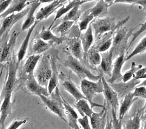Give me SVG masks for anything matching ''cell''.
Segmentation results:
<instances>
[{
  "instance_id": "1",
  "label": "cell",
  "mask_w": 146,
  "mask_h": 129,
  "mask_svg": "<svg viewBox=\"0 0 146 129\" xmlns=\"http://www.w3.org/2000/svg\"><path fill=\"white\" fill-rule=\"evenodd\" d=\"M129 18L130 17L128 16L125 19L119 21L117 23H116L115 18H111V17L97 18L95 21L92 22L90 24L92 28L94 29L95 36L100 37L102 34L106 33V32L115 30L116 28L122 27V25L125 24Z\"/></svg>"
},
{
  "instance_id": "2",
  "label": "cell",
  "mask_w": 146,
  "mask_h": 129,
  "mask_svg": "<svg viewBox=\"0 0 146 129\" xmlns=\"http://www.w3.org/2000/svg\"><path fill=\"white\" fill-rule=\"evenodd\" d=\"M80 89L85 99L88 101H89V104L91 105V108L94 107L102 108H105V105H99L93 102V99L96 94L103 93V83L102 81V77L97 82L91 81L88 79L81 80Z\"/></svg>"
},
{
  "instance_id": "3",
  "label": "cell",
  "mask_w": 146,
  "mask_h": 129,
  "mask_svg": "<svg viewBox=\"0 0 146 129\" xmlns=\"http://www.w3.org/2000/svg\"><path fill=\"white\" fill-rule=\"evenodd\" d=\"M64 65L76 74L80 80L88 79L91 81L97 82L101 78L100 75H94L86 66H84L81 62L74 58L70 54H68L66 56Z\"/></svg>"
},
{
  "instance_id": "4",
  "label": "cell",
  "mask_w": 146,
  "mask_h": 129,
  "mask_svg": "<svg viewBox=\"0 0 146 129\" xmlns=\"http://www.w3.org/2000/svg\"><path fill=\"white\" fill-rule=\"evenodd\" d=\"M55 89V94L52 98H49L48 96L47 97V96L43 95H39L38 96L50 111L53 112L54 114H57L64 122L67 123V119L65 116L62 102L61 95L59 93L58 89L56 88Z\"/></svg>"
},
{
  "instance_id": "5",
  "label": "cell",
  "mask_w": 146,
  "mask_h": 129,
  "mask_svg": "<svg viewBox=\"0 0 146 129\" xmlns=\"http://www.w3.org/2000/svg\"><path fill=\"white\" fill-rule=\"evenodd\" d=\"M52 75V68L50 60L44 58L40 63L39 66L36 71L35 79L42 87L47 88L48 84Z\"/></svg>"
},
{
  "instance_id": "6",
  "label": "cell",
  "mask_w": 146,
  "mask_h": 129,
  "mask_svg": "<svg viewBox=\"0 0 146 129\" xmlns=\"http://www.w3.org/2000/svg\"><path fill=\"white\" fill-rule=\"evenodd\" d=\"M18 62L15 60H11L9 63V68H8L7 79L4 83V86L3 87L2 92H1V99H4V96L8 94H12V91L15 85V80H16V74L18 68Z\"/></svg>"
},
{
  "instance_id": "7",
  "label": "cell",
  "mask_w": 146,
  "mask_h": 129,
  "mask_svg": "<svg viewBox=\"0 0 146 129\" xmlns=\"http://www.w3.org/2000/svg\"><path fill=\"white\" fill-rule=\"evenodd\" d=\"M29 8L24 9L20 13L11 14V15H9V16L6 17L4 18V21L2 22V24L1 25V27H0V38L9 33V31L11 30V29L15 23L18 22L20 20L27 15L28 12H29Z\"/></svg>"
},
{
  "instance_id": "8",
  "label": "cell",
  "mask_w": 146,
  "mask_h": 129,
  "mask_svg": "<svg viewBox=\"0 0 146 129\" xmlns=\"http://www.w3.org/2000/svg\"><path fill=\"white\" fill-rule=\"evenodd\" d=\"M102 81L103 83V94L105 101L111 105L112 110L116 112L119 107L118 95L117 91H115L111 85L106 81V79L103 76H102Z\"/></svg>"
},
{
  "instance_id": "9",
  "label": "cell",
  "mask_w": 146,
  "mask_h": 129,
  "mask_svg": "<svg viewBox=\"0 0 146 129\" xmlns=\"http://www.w3.org/2000/svg\"><path fill=\"white\" fill-rule=\"evenodd\" d=\"M18 34L19 33L14 31L9 39L0 48V63H4L11 60L12 51L15 46Z\"/></svg>"
},
{
  "instance_id": "10",
  "label": "cell",
  "mask_w": 146,
  "mask_h": 129,
  "mask_svg": "<svg viewBox=\"0 0 146 129\" xmlns=\"http://www.w3.org/2000/svg\"><path fill=\"white\" fill-rule=\"evenodd\" d=\"M125 50H122L118 57L115 60L113 67L111 71V78L107 82L108 83L113 84L116 82H119V80H122V73H121V70H122V66L125 63Z\"/></svg>"
},
{
  "instance_id": "11",
  "label": "cell",
  "mask_w": 146,
  "mask_h": 129,
  "mask_svg": "<svg viewBox=\"0 0 146 129\" xmlns=\"http://www.w3.org/2000/svg\"><path fill=\"white\" fill-rule=\"evenodd\" d=\"M25 87L29 93L35 95H43L45 96H49L48 89L46 87H42L38 83L35 79L34 74L27 76V81L25 82Z\"/></svg>"
},
{
  "instance_id": "12",
  "label": "cell",
  "mask_w": 146,
  "mask_h": 129,
  "mask_svg": "<svg viewBox=\"0 0 146 129\" xmlns=\"http://www.w3.org/2000/svg\"><path fill=\"white\" fill-rule=\"evenodd\" d=\"M66 1H53L50 3L48 5L42 7L35 15L36 21H40L48 18L51 14L55 11L56 9L60 6H62Z\"/></svg>"
},
{
  "instance_id": "13",
  "label": "cell",
  "mask_w": 146,
  "mask_h": 129,
  "mask_svg": "<svg viewBox=\"0 0 146 129\" xmlns=\"http://www.w3.org/2000/svg\"><path fill=\"white\" fill-rule=\"evenodd\" d=\"M62 102V105L64 110V114L66 116V119H67V124L70 126L71 128L73 129H80L78 125V116L77 112L74 109L65 101L62 96H61Z\"/></svg>"
},
{
  "instance_id": "14",
  "label": "cell",
  "mask_w": 146,
  "mask_h": 129,
  "mask_svg": "<svg viewBox=\"0 0 146 129\" xmlns=\"http://www.w3.org/2000/svg\"><path fill=\"white\" fill-rule=\"evenodd\" d=\"M11 94H8L4 96L3 99L2 104L0 107V126L1 129L4 128V124L7 118L11 114L12 111V103H11Z\"/></svg>"
},
{
  "instance_id": "15",
  "label": "cell",
  "mask_w": 146,
  "mask_h": 129,
  "mask_svg": "<svg viewBox=\"0 0 146 129\" xmlns=\"http://www.w3.org/2000/svg\"><path fill=\"white\" fill-rule=\"evenodd\" d=\"M114 52V48L108 50L105 52L101 54V63L99 66H101L102 72L106 75L111 77L112 65H113V54Z\"/></svg>"
},
{
  "instance_id": "16",
  "label": "cell",
  "mask_w": 146,
  "mask_h": 129,
  "mask_svg": "<svg viewBox=\"0 0 146 129\" xmlns=\"http://www.w3.org/2000/svg\"><path fill=\"white\" fill-rule=\"evenodd\" d=\"M30 4L31 1H26V0H21V1L14 0V1H11L10 5L7 8V10L0 15V18H5L6 17L11 15V14L20 13L22 11L24 10L25 8L27 7Z\"/></svg>"
},
{
  "instance_id": "17",
  "label": "cell",
  "mask_w": 146,
  "mask_h": 129,
  "mask_svg": "<svg viewBox=\"0 0 146 129\" xmlns=\"http://www.w3.org/2000/svg\"><path fill=\"white\" fill-rule=\"evenodd\" d=\"M68 48L71 52V55L78 61L82 62L83 60V50L80 38H72L68 42Z\"/></svg>"
},
{
  "instance_id": "18",
  "label": "cell",
  "mask_w": 146,
  "mask_h": 129,
  "mask_svg": "<svg viewBox=\"0 0 146 129\" xmlns=\"http://www.w3.org/2000/svg\"><path fill=\"white\" fill-rule=\"evenodd\" d=\"M41 4V1H31V7H29V12L27 15V18L25 21L24 23L22 25V28L21 32H24V31L29 29V28L32 27L36 22V18L35 13L37 8L39 7Z\"/></svg>"
},
{
  "instance_id": "19",
  "label": "cell",
  "mask_w": 146,
  "mask_h": 129,
  "mask_svg": "<svg viewBox=\"0 0 146 129\" xmlns=\"http://www.w3.org/2000/svg\"><path fill=\"white\" fill-rule=\"evenodd\" d=\"M106 109L103 108L101 112H93L90 119L92 129H105L106 127Z\"/></svg>"
},
{
  "instance_id": "20",
  "label": "cell",
  "mask_w": 146,
  "mask_h": 129,
  "mask_svg": "<svg viewBox=\"0 0 146 129\" xmlns=\"http://www.w3.org/2000/svg\"><path fill=\"white\" fill-rule=\"evenodd\" d=\"M137 98H135L133 96L132 92H129L124 97L123 101L121 103L119 108V121H122L124 116L128 112L130 108L132 105V104L137 100Z\"/></svg>"
},
{
  "instance_id": "21",
  "label": "cell",
  "mask_w": 146,
  "mask_h": 129,
  "mask_svg": "<svg viewBox=\"0 0 146 129\" xmlns=\"http://www.w3.org/2000/svg\"><path fill=\"white\" fill-rule=\"evenodd\" d=\"M109 7H111V4L108 2V1L100 0V1H97L95 6L87 11L92 15L94 18H98V17L104 16L107 15L108 13V9Z\"/></svg>"
},
{
  "instance_id": "22",
  "label": "cell",
  "mask_w": 146,
  "mask_h": 129,
  "mask_svg": "<svg viewBox=\"0 0 146 129\" xmlns=\"http://www.w3.org/2000/svg\"><path fill=\"white\" fill-rule=\"evenodd\" d=\"M66 2H67V4H64L62 7L58 9V11H57V13H56L55 18H54L51 25L50 26L49 29H50L52 24H54V22H55L57 19L61 18V17L63 15H64V14L68 13L71 9H72L73 8L76 7V6H81L82 4H84V3L88 2V1H80V0H78V1H77V0H73V1H71V0H70V1H66Z\"/></svg>"
},
{
  "instance_id": "23",
  "label": "cell",
  "mask_w": 146,
  "mask_h": 129,
  "mask_svg": "<svg viewBox=\"0 0 146 129\" xmlns=\"http://www.w3.org/2000/svg\"><path fill=\"white\" fill-rule=\"evenodd\" d=\"M80 40L81 42L84 53H87L88 50L90 49L92 45L94 42V36H93L92 28L91 24H90L85 33L80 34Z\"/></svg>"
},
{
  "instance_id": "24",
  "label": "cell",
  "mask_w": 146,
  "mask_h": 129,
  "mask_svg": "<svg viewBox=\"0 0 146 129\" xmlns=\"http://www.w3.org/2000/svg\"><path fill=\"white\" fill-rule=\"evenodd\" d=\"M38 21H36L35 22V24H34L32 27L28 29L27 35H26L24 41H23V43H22L21 48H20L18 54H17V58H18V61L17 62H18V64H19L20 62H21L22 60L24 59L26 53H27V48H28V46H29V39H30L31 35H32L34 29H35V28L36 27V26L37 25V24H38Z\"/></svg>"
},
{
  "instance_id": "25",
  "label": "cell",
  "mask_w": 146,
  "mask_h": 129,
  "mask_svg": "<svg viewBox=\"0 0 146 129\" xmlns=\"http://www.w3.org/2000/svg\"><path fill=\"white\" fill-rule=\"evenodd\" d=\"M38 38L46 42L48 41L50 45H60L63 42V38H61V37L59 38L52 33L50 29H49V28L48 29H46L44 27L42 28L41 32L38 35Z\"/></svg>"
},
{
  "instance_id": "26",
  "label": "cell",
  "mask_w": 146,
  "mask_h": 129,
  "mask_svg": "<svg viewBox=\"0 0 146 129\" xmlns=\"http://www.w3.org/2000/svg\"><path fill=\"white\" fill-rule=\"evenodd\" d=\"M62 85L64 89L66 90L71 96H74V98L76 99V101L80 100V99H85L83 94L80 92V91L77 88L75 84L73 82V81H71L70 79H66V80H64Z\"/></svg>"
},
{
  "instance_id": "27",
  "label": "cell",
  "mask_w": 146,
  "mask_h": 129,
  "mask_svg": "<svg viewBox=\"0 0 146 129\" xmlns=\"http://www.w3.org/2000/svg\"><path fill=\"white\" fill-rule=\"evenodd\" d=\"M50 64L51 68H52V75H51V77L47 86L48 92L49 95L53 92L56 88H57V84H58V72H57V64H56L55 59H51Z\"/></svg>"
},
{
  "instance_id": "28",
  "label": "cell",
  "mask_w": 146,
  "mask_h": 129,
  "mask_svg": "<svg viewBox=\"0 0 146 129\" xmlns=\"http://www.w3.org/2000/svg\"><path fill=\"white\" fill-rule=\"evenodd\" d=\"M40 58H41V56L39 54H32L27 59L23 66V71L27 76L34 74V71Z\"/></svg>"
},
{
  "instance_id": "29",
  "label": "cell",
  "mask_w": 146,
  "mask_h": 129,
  "mask_svg": "<svg viewBox=\"0 0 146 129\" xmlns=\"http://www.w3.org/2000/svg\"><path fill=\"white\" fill-rule=\"evenodd\" d=\"M74 105H75V107L76 108L78 111L79 113L81 114L82 116L85 115L90 118L92 114V109L90 108V104L88 103V101L85 99H80V100L78 101Z\"/></svg>"
},
{
  "instance_id": "30",
  "label": "cell",
  "mask_w": 146,
  "mask_h": 129,
  "mask_svg": "<svg viewBox=\"0 0 146 129\" xmlns=\"http://www.w3.org/2000/svg\"><path fill=\"white\" fill-rule=\"evenodd\" d=\"M33 45H32V50L36 54H39L46 52V50L50 48L51 45L48 42H46L41 38H36L33 41Z\"/></svg>"
},
{
  "instance_id": "31",
  "label": "cell",
  "mask_w": 146,
  "mask_h": 129,
  "mask_svg": "<svg viewBox=\"0 0 146 129\" xmlns=\"http://www.w3.org/2000/svg\"><path fill=\"white\" fill-rule=\"evenodd\" d=\"M94 19V17L92 15L89 13L88 11L84 12V13L81 15L78 22V26L80 28V32H83L86 31L88 29V25L90 23L92 22V21Z\"/></svg>"
},
{
  "instance_id": "32",
  "label": "cell",
  "mask_w": 146,
  "mask_h": 129,
  "mask_svg": "<svg viewBox=\"0 0 146 129\" xmlns=\"http://www.w3.org/2000/svg\"><path fill=\"white\" fill-rule=\"evenodd\" d=\"M141 112H137L135 113L133 116H131L126 124V129H140L141 122Z\"/></svg>"
},
{
  "instance_id": "33",
  "label": "cell",
  "mask_w": 146,
  "mask_h": 129,
  "mask_svg": "<svg viewBox=\"0 0 146 129\" xmlns=\"http://www.w3.org/2000/svg\"><path fill=\"white\" fill-rule=\"evenodd\" d=\"M74 22L72 21H63L61 24L57 25L55 28H52L51 29L52 33H57L60 34L61 35V38H62L67 33L68 31L69 30L70 28L73 26L74 24Z\"/></svg>"
},
{
  "instance_id": "34",
  "label": "cell",
  "mask_w": 146,
  "mask_h": 129,
  "mask_svg": "<svg viewBox=\"0 0 146 129\" xmlns=\"http://www.w3.org/2000/svg\"><path fill=\"white\" fill-rule=\"evenodd\" d=\"M88 62L92 66H98L101 63V54L98 52L97 49L92 48L88 50Z\"/></svg>"
},
{
  "instance_id": "35",
  "label": "cell",
  "mask_w": 146,
  "mask_h": 129,
  "mask_svg": "<svg viewBox=\"0 0 146 129\" xmlns=\"http://www.w3.org/2000/svg\"><path fill=\"white\" fill-rule=\"evenodd\" d=\"M145 48H146V37L144 36L143 38L141 39V41L138 43L137 46H136V48H135L134 50L132 51V52H131L130 54H129L126 58H125V62L128 61V60H129L130 59L132 58L133 57H134V56L136 55V54L145 52Z\"/></svg>"
},
{
  "instance_id": "36",
  "label": "cell",
  "mask_w": 146,
  "mask_h": 129,
  "mask_svg": "<svg viewBox=\"0 0 146 129\" xmlns=\"http://www.w3.org/2000/svg\"><path fill=\"white\" fill-rule=\"evenodd\" d=\"M127 34V30L126 28L122 27L116 30L115 34L113 37V41H112V45L113 46V47L121 44L122 41H123V40L125 38Z\"/></svg>"
},
{
  "instance_id": "37",
  "label": "cell",
  "mask_w": 146,
  "mask_h": 129,
  "mask_svg": "<svg viewBox=\"0 0 146 129\" xmlns=\"http://www.w3.org/2000/svg\"><path fill=\"white\" fill-rule=\"evenodd\" d=\"M80 7V6H76L71 9L64 18V21H72L74 22L78 21V20L80 18V11L79 10Z\"/></svg>"
},
{
  "instance_id": "38",
  "label": "cell",
  "mask_w": 146,
  "mask_h": 129,
  "mask_svg": "<svg viewBox=\"0 0 146 129\" xmlns=\"http://www.w3.org/2000/svg\"><path fill=\"white\" fill-rule=\"evenodd\" d=\"M143 67V65H139V66H136V63L135 62H132L131 63V68L128 71L125 73L123 75H122V80L123 81V82H126L130 81L131 80V78L134 76L135 73L139 70L140 68H141Z\"/></svg>"
},
{
  "instance_id": "39",
  "label": "cell",
  "mask_w": 146,
  "mask_h": 129,
  "mask_svg": "<svg viewBox=\"0 0 146 129\" xmlns=\"http://www.w3.org/2000/svg\"><path fill=\"white\" fill-rule=\"evenodd\" d=\"M110 4L113 5V4L115 3H122V4H131V5H138L143 6V7H145V1H138V0H115V1H108Z\"/></svg>"
},
{
  "instance_id": "40",
  "label": "cell",
  "mask_w": 146,
  "mask_h": 129,
  "mask_svg": "<svg viewBox=\"0 0 146 129\" xmlns=\"http://www.w3.org/2000/svg\"><path fill=\"white\" fill-rule=\"evenodd\" d=\"M133 96L135 98H141V99H146V88L145 86L138 87L135 88L134 91L132 92Z\"/></svg>"
},
{
  "instance_id": "41",
  "label": "cell",
  "mask_w": 146,
  "mask_h": 129,
  "mask_svg": "<svg viewBox=\"0 0 146 129\" xmlns=\"http://www.w3.org/2000/svg\"><path fill=\"white\" fill-rule=\"evenodd\" d=\"M112 116H113V119H112V129H122V121H119L117 119L116 116V112L112 110Z\"/></svg>"
},
{
  "instance_id": "42",
  "label": "cell",
  "mask_w": 146,
  "mask_h": 129,
  "mask_svg": "<svg viewBox=\"0 0 146 129\" xmlns=\"http://www.w3.org/2000/svg\"><path fill=\"white\" fill-rule=\"evenodd\" d=\"M140 25H141V28H140L139 30H138L137 32H133V33L132 34L133 36H132V38H131V41H130L129 48L131 47V45L133 44V42H134L135 40H136V38H138V36H139L140 34L142 33V32H145V29H146V22H145V21L141 23V24H140Z\"/></svg>"
},
{
  "instance_id": "43",
  "label": "cell",
  "mask_w": 146,
  "mask_h": 129,
  "mask_svg": "<svg viewBox=\"0 0 146 129\" xmlns=\"http://www.w3.org/2000/svg\"><path fill=\"white\" fill-rule=\"evenodd\" d=\"M112 41H113V38L111 37V38H108L107 41L104 42V43H102V45H100V46H99V48H98V52L102 53V52H106V51H108V50H110V48H111V46H112Z\"/></svg>"
},
{
  "instance_id": "44",
  "label": "cell",
  "mask_w": 146,
  "mask_h": 129,
  "mask_svg": "<svg viewBox=\"0 0 146 129\" xmlns=\"http://www.w3.org/2000/svg\"><path fill=\"white\" fill-rule=\"evenodd\" d=\"M78 122L82 126L83 129H92L90 124L89 119L87 116H83L81 118L78 119Z\"/></svg>"
},
{
  "instance_id": "45",
  "label": "cell",
  "mask_w": 146,
  "mask_h": 129,
  "mask_svg": "<svg viewBox=\"0 0 146 129\" xmlns=\"http://www.w3.org/2000/svg\"><path fill=\"white\" fill-rule=\"evenodd\" d=\"M27 122V119H22V120H15L11 124V125L7 129H18L22 125Z\"/></svg>"
},
{
  "instance_id": "46",
  "label": "cell",
  "mask_w": 146,
  "mask_h": 129,
  "mask_svg": "<svg viewBox=\"0 0 146 129\" xmlns=\"http://www.w3.org/2000/svg\"><path fill=\"white\" fill-rule=\"evenodd\" d=\"M146 68H141L139 70H138L136 73H135L134 77L135 80H140V79H145L146 77V73H145Z\"/></svg>"
},
{
  "instance_id": "47",
  "label": "cell",
  "mask_w": 146,
  "mask_h": 129,
  "mask_svg": "<svg viewBox=\"0 0 146 129\" xmlns=\"http://www.w3.org/2000/svg\"><path fill=\"white\" fill-rule=\"evenodd\" d=\"M11 2V0H1V1H0V15L7 10V8L10 5Z\"/></svg>"
},
{
  "instance_id": "48",
  "label": "cell",
  "mask_w": 146,
  "mask_h": 129,
  "mask_svg": "<svg viewBox=\"0 0 146 129\" xmlns=\"http://www.w3.org/2000/svg\"><path fill=\"white\" fill-rule=\"evenodd\" d=\"M105 129H112V122H111V121H108V122H107L106 124Z\"/></svg>"
},
{
  "instance_id": "49",
  "label": "cell",
  "mask_w": 146,
  "mask_h": 129,
  "mask_svg": "<svg viewBox=\"0 0 146 129\" xmlns=\"http://www.w3.org/2000/svg\"><path fill=\"white\" fill-rule=\"evenodd\" d=\"M1 75H2V71H1V73H0V81H1Z\"/></svg>"
},
{
  "instance_id": "50",
  "label": "cell",
  "mask_w": 146,
  "mask_h": 129,
  "mask_svg": "<svg viewBox=\"0 0 146 129\" xmlns=\"http://www.w3.org/2000/svg\"><path fill=\"white\" fill-rule=\"evenodd\" d=\"M140 129H143V126H141V128H140Z\"/></svg>"
},
{
  "instance_id": "51",
  "label": "cell",
  "mask_w": 146,
  "mask_h": 129,
  "mask_svg": "<svg viewBox=\"0 0 146 129\" xmlns=\"http://www.w3.org/2000/svg\"><path fill=\"white\" fill-rule=\"evenodd\" d=\"M0 129H1V126H0Z\"/></svg>"
}]
</instances>
